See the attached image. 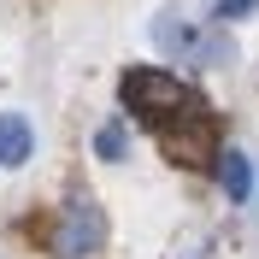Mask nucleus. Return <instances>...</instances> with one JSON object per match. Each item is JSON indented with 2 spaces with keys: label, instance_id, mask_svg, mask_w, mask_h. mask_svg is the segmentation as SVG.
Wrapping results in <instances>:
<instances>
[{
  "label": "nucleus",
  "instance_id": "obj_1",
  "mask_svg": "<svg viewBox=\"0 0 259 259\" xmlns=\"http://www.w3.org/2000/svg\"><path fill=\"white\" fill-rule=\"evenodd\" d=\"M118 100H124V106L142 118V124H153L159 136H171V130H183V124H194V118H200V95H194L183 77H171V71H153V65H136V71H124V82H118Z\"/></svg>",
  "mask_w": 259,
  "mask_h": 259
},
{
  "label": "nucleus",
  "instance_id": "obj_2",
  "mask_svg": "<svg viewBox=\"0 0 259 259\" xmlns=\"http://www.w3.org/2000/svg\"><path fill=\"white\" fill-rule=\"evenodd\" d=\"M100 242H106V212H100V200L89 189H71L65 206H59V236H53L59 259H89Z\"/></svg>",
  "mask_w": 259,
  "mask_h": 259
},
{
  "label": "nucleus",
  "instance_id": "obj_3",
  "mask_svg": "<svg viewBox=\"0 0 259 259\" xmlns=\"http://www.w3.org/2000/svg\"><path fill=\"white\" fill-rule=\"evenodd\" d=\"M147 35H153V48H159V53H194V59L206 53V65H224V59H230V35H218V30H194L183 12H159Z\"/></svg>",
  "mask_w": 259,
  "mask_h": 259
},
{
  "label": "nucleus",
  "instance_id": "obj_4",
  "mask_svg": "<svg viewBox=\"0 0 259 259\" xmlns=\"http://www.w3.org/2000/svg\"><path fill=\"white\" fill-rule=\"evenodd\" d=\"M35 153V130L24 112H0V165L6 171H18V165H30Z\"/></svg>",
  "mask_w": 259,
  "mask_h": 259
},
{
  "label": "nucleus",
  "instance_id": "obj_5",
  "mask_svg": "<svg viewBox=\"0 0 259 259\" xmlns=\"http://www.w3.org/2000/svg\"><path fill=\"white\" fill-rule=\"evenodd\" d=\"M218 183L230 200H253V165L242 147H218Z\"/></svg>",
  "mask_w": 259,
  "mask_h": 259
},
{
  "label": "nucleus",
  "instance_id": "obj_6",
  "mask_svg": "<svg viewBox=\"0 0 259 259\" xmlns=\"http://www.w3.org/2000/svg\"><path fill=\"white\" fill-rule=\"evenodd\" d=\"M124 147H130V130L118 124V118H112V124H100V130H95V159H106V165H118V159H130Z\"/></svg>",
  "mask_w": 259,
  "mask_h": 259
},
{
  "label": "nucleus",
  "instance_id": "obj_7",
  "mask_svg": "<svg viewBox=\"0 0 259 259\" xmlns=\"http://www.w3.org/2000/svg\"><path fill=\"white\" fill-rule=\"evenodd\" d=\"M171 259H212V236H194V230H189V236L177 242V253H171Z\"/></svg>",
  "mask_w": 259,
  "mask_h": 259
},
{
  "label": "nucleus",
  "instance_id": "obj_8",
  "mask_svg": "<svg viewBox=\"0 0 259 259\" xmlns=\"http://www.w3.org/2000/svg\"><path fill=\"white\" fill-rule=\"evenodd\" d=\"M259 0H218V18H247Z\"/></svg>",
  "mask_w": 259,
  "mask_h": 259
}]
</instances>
